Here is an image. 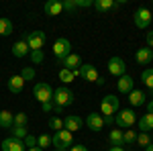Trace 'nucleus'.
Segmentation results:
<instances>
[{
  "label": "nucleus",
  "mask_w": 153,
  "mask_h": 151,
  "mask_svg": "<svg viewBox=\"0 0 153 151\" xmlns=\"http://www.w3.org/2000/svg\"><path fill=\"white\" fill-rule=\"evenodd\" d=\"M53 104L61 106V108L74 104V92H71L68 86H59V88H55V90H53Z\"/></svg>",
  "instance_id": "1"
},
{
  "label": "nucleus",
  "mask_w": 153,
  "mask_h": 151,
  "mask_svg": "<svg viewBox=\"0 0 153 151\" xmlns=\"http://www.w3.org/2000/svg\"><path fill=\"white\" fill-rule=\"evenodd\" d=\"M135 123H137V115L131 108L129 110H118L117 115H114V125H117V129H133Z\"/></svg>",
  "instance_id": "2"
},
{
  "label": "nucleus",
  "mask_w": 153,
  "mask_h": 151,
  "mask_svg": "<svg viewBox=\"0 0 153 151\" xmlns=\"http://www.w3.org/2000/svg\"><path fill=\"white\" fill-rule=\"evenodd\" d=\"M70 53H71L70 39H65V37H57L55 43H53V55H55V59H57L59 63H63V59L68 57Z\"/></svg>",
  "instance_id": "3"
},
{
  "label": "nucleus",
  "mask_w": 153,
  "mask_h": 151,
  "mask_svg": "<svg viewBox=\"0 0 153 151\" xmlns=\"http://www.w3.org/2000/svg\"><path fill=\"white\" fill-rule=\"evenodd\" d=\"M71 143H74V133L65 131V129L53 133V137H51V145H55V149H70Z\"/></svg>",
  "instance_id": "4"
},
{
  "label": "nucleus",
  "mask_w": 153,
  "mask_h": 151,
  "mask_svg": "<svg viewBox=\"0 0 153 151\" xmlns=\"http://www.w3.org/2000/svg\"><path fill=\"white\" fill-rule=\"evenodd\" d=\"M118 102L117 96H112V94H106L104 98H102V102H100V115L102 116H114L118 112Z\"/></svg>",
  "instance_id": "5"
},
{
  "label": "nucleus",
  "mask_w": 153,
  "mask_h": 151,
  "mask_svg": "<svg viewBox=\"0 0 153 151\" xmlns=\"http://www.w3.org/2000/svg\"><path fill=\"white\" fill-rule=\"evenodd\" d=\"M33 94H35V98L43 104V102H51L53 100V88L45 84V82H37L35 88H33Z\"/></svg>",
  "instance_id": "6"
},
{
  "label": "nucleus",
  "mask_w": 153,
  "mask_h": 151,
  "mask_svg": "<svg viewBox=\"0 0 153 151\" xmlns=\"http://www.w3.org/2000/svg\"><path fill=\"white\" fill-rule=\"evenodd\" d=\"M25 41H27V45H29V49H31V51H37V49H41V47L45 45L47 35H45L43 31H33V33H27Z\"/></svg>",
  "instance_id": "7"
},
{
  "label": "nucleus",
  "mask_w": 153,
  "mask_h": 151,
  "mask_svg": "<svg viewBox=\"0 0 153 151\" xmlns=\"http://www.w3.org/2000/svg\"><path fill=\"white\" fill-rule=\"evenodd\" d=\"M74 74H76V76H82L86 82H94V84L100 80V76H98V71H96V68L92 63H82L80 70H76Z\"/></svg>",
  "instance_id": "8"
},
{
  "label": "nucleus",
  "mask_w": 153,
  "mask_h": 151,
  "mask_svg": "<svg viewBox=\"0 0 153 151\" xmlns=\"http://www.w3.org/2000/svg\"><path fill=\"white\" fill-rule=\"evenodd\" d=\"M151 10L149 8H137L135 10V27H139V29H147L149 25H151Z\"/></svg>",
  "instance_id": "9"
},
{
  "label": "nucleus",
  "mask_w": 153,
  "mask_h": 151,
  "mask_svg": "<svg viewBox=\"0 0 153 151\" xmlns=\"http://www.w3.org/2000/svg\"><path fill=\"white\" fill-rule=\"evenodd\" d=\"M108 71L112 74V76H117V78H120V76H125L127 74V65H125V61L120 57H110L108 59Z\"/></svg>",
  "instance_id": "10"
},
{
  "label": "nucleus",
  "mask_w": 153,
  "mask_h": 151,
  "mask_svg": "<svg viewBox=\"0 0 153 151\" xmlns=\"http://www.w3.org/2000/svg\"><path fill=\"white\" fill-rule=\"evenodd\" d=\"M0 149L2 151H25V143L21 139H14V137H8L0 143Z\"/></svg>",
  "instance_id": "11"
},
{
  "label": "nucleus",
  "mask_w": 153,
  "mask_h": 151,
  "mask_svg": "<svg viewBox=\"0 0 153 151\" xmlns=\"http://www.w3.org/2000/svg\"><path fill=\"white\" fill-rule=\"evenodd\" d=\"M86 127L92 129V131H100V129L104 127V118H102V115H98V112H90V115L86 116Z\"/></svg>",
  "instance_id": "12"
},
{
  "label": "nucleus",
  "mask_w": 153,
  "mask_h": 151,
  "mask_svg": "<svg viewBox=\"0 0 153 151\" xmlns=\"http://www.w3.org/2000/svg\"><path fill=\"white\" fill-rule=\"evenodd\" d=\"M133 86H135V80H133V76H129V74L120 76L118 82H117V88H118V92H120V94H129L131 90H135Z\"/></svg>",
  "instance_id": "13"
},
{
  "label": "nucleus",
  "mask_w": 153,
  "mask_h": 151,
  "mask_svg": "<svg viewBox=\"0 0 153 151\" xmlns=\"http://www.w3.org/2000/svg\"><path fill=\"white\" fill-rule=\"evenodd\" d=\"M135 59H137V63H141V65H149V63L153 61V49H149V47H141V49H137Z\"/></svg>",
  "instance_id": "14"
},
{
  "label": "nucleus",
  "mask_w": 153,
  "mask_h": 151,
  "mask_svg": "<svg viewBox=\"0 0 153 151\" xmlns=\"http://www.w3.org/2000/svg\"><path fill=\"white\" fill-rule=\"evenodd\" d=\"M82 125H84V121L78 115H70V116H65V121H63V129H65V131H70V133L80 131Z\"/></svg>",
  "instance_id": "15"
},
{
  "label": "nucleus",
  "mask_w": 153,
  "mask_h": 151,
  "mask_svg": "<svg viewBox=\"0 0 153 151\" xmlns=\"http://www.w3.org/2000/svg\"><path fill=\"white\" fill-rule=\"evenodd\" d=\"M127 96H129L127 100H129L131 106H143L145 102H147V94L143 92V90H131Z\"/></svg>",
  "instance_id": "16"
},
{
  "label": "nucleus",
  "mask_w": 153,
  "mask_h": 151,
  "mask_svg": "<svg viewBox=\"0 0 153 151\" xmlns=\"http://www.w3.org/2000/svg\"><path fill=\"white\" fill-rule=\"evenodd\" d=\"M65 70H70V71H76V70H80V65H82V57L78 55V53H70L68 57L63 59V63H61Z\"/></svg>",
  "instance_id": "17"
},
{
  "label": "nucleus",
  "mask_w": 153,
  "mask_h": 151,
  "mask_svg": "<svg viewBox=\"0 0 153 151\" xmlns=\"http://www.w3.org/2000/svg\"><path fill=\"white\" fill-rule=\"evenodd\" d=\"M6 88H8L12 94L23 92V88H25V80L21 78V74H19V76H12V78H8V82H6Z\"/></svg>",
  "instance_id": "18"
},
{
  "label": "nucleus",
  "mask_w": 153,
  "mask_h": 151,
  "mask_svg": "<svg viewBox=\"0 0 153 151\" xmlns=\"http://www.w3.org/2000/svg\"><path fill=\"white\" fill-rule=\"evenodd\" d=\"M61 12H63V2L61 0H49L45 4V14H49V16H57Z\"/></svg>",
  "instance_id": "19"
},
{
  "label": "nucleus",
  "mask_w": 153,
  "mask_h": 151,
  "mask_svg": "<svg viewBox=\"0 0 153 151\" xmlns=\"http://www.w3.org/2000/svg\"><path fill=\"white\" fill-rule=\"evenodd\" d=\"M29 53H31V49H29V45H27L25 39L16 41V43L12 45V55H14V57H25V55H29Z\"/></svg>",
  "instance_id": "20"
},
{
  "label": "nucleus",
  "mask_w": 153,
  "mask_h": 151,
  "mask_svg": "<svg viewBox=\"0 0 153 151\" xmlns=\"http://www.w3.org/2000/svg\"><path fill=\"white\" fill-rule=\"evenodd\" d=\"M137 125H139V133H147V131H153V115H143L139 121H137Z\"/></svg>",
  "instance_id": "21"
},
{
  "label": "nucleus",
  "mask_w": 153,
  "mask_h": 151,
  "mask_svg": "<svg viewBox=\"0 0 153 151\" xmlns=\"http://www.w3.org/2000/svg\"><path fill=\"white\" fill-rule=\"evenodd\" d=\"M94 6L96 10H100V12H104V10H110V8H117L118 4L114 2V0H94Z\"/></svg>",
  "instance_id": "22"
},
{
  "label": "nucleus",
  "mask_w": 153,
  "mask_h": 151,
  "mask_svg": "<svg viewBox=\"0 0 153 151\" xmlns=\"http://www.w3.org/2000/svg\"><path fill=\"white\" fill-rule=\"evenodd\" d=\"M12 121H14V115L10 110H0V127L2 129H10Z\"/></svg>",
  "instance_id": "23"
},
{
  "label": "nucleus",
  "mask_w": 153,
  "mask_h": 151,
  "mask_svg": "<svg viewBox=\"0 0 153 151\" xmlns=\"http://www.w3.org/2000/svg\"><path fill=\"white\" fill-rule=\"evenodd\" d=\"M108 139L112 143V147H123V145H125V143H123V131H120V129H112L110 135H108Z\"/></svg>",
  "instance_id": "24"
},
{
  "label": "nucleus",
  "mask_w": 153,
  "mask_h": 151,
  "mask_svg": "<svg viewBox=\"0 0 153 151\" xmlns=\"http://www.w3.org/2000/svg\"><path fill=\"white\" fill-rule=\"evenodd\" d=\"M12 31H14L12 21H10V19H2V16H0V35H2V37H8Z\"/></svg>",
  "instance_id": "25"
},
{
  "label": "nucleus",
  "mask_w": 153,
  "mask_h": 151,
  "mask_svg": "<svg viewBox=\"0 0 153 151\" xmlns=\"http://www.w3.org/2000/svg\"><path fill=\"white\" fill-rule=\"evenodd\" d=\"M141 82L147 86V90H153V68H147V70H143L141 74Z\"/></svg>",
  "instance_id": "26"
},
{
  "label": "nucleus",
  "mask_w": 153,
  "mask_h": 151,
  "mask_svg": "<svg viewBox=\"0 0 153 151\" xmlns=\"http://www.w3.org/2000/svg\"><path fill=\"white\" fill-rule=\"evenodd\" d=\"M74 78H76V74H74V71L65 70V68H61V70H59V80L63 82L65 86H68V84H71V82H74Z\"/></svg>",
  "instance_id": "27"
},
{
  "label": "nucleus",
  "mask_w": 153,
  "mask_h": 151,
  "mask_svg": "<svg viewBox=\"0 0 153 151\" xmlns=\"http://www.w3.org/2000/svg\"><path fill=\"white\" fill-rule=\"evenodd\" d=\"M27 135H29L27 127H10V137H14V139H21V141H23Z\"/></svg>",
  "instance_id": "28"
},
{
  "label": "nucleus",
  "mask_w": 153,
  "mask_h": 151,
  "mask_svg": "<svg viewBox=\"0 0 153 151\" xmlns=\"http://www.w3.org/2000/svg\"><path fill=\"white\" fill-rule=\"evenodd\" d=\"M137 131H133V129H127V131H123V143L125 145H129V143H135L137 141Z\"/></svg>",
  "instance_id": "29"
},
{
  "label": "nucleus",
  "mask_w": 153,
  "mask_h": 151,
  "mask_svg": "<svg viewBox=\"0 0 153 151\" xmlns=\"http://www.w3.org/2000/svg\"><path fill=\"white\" fill-rule=\"evenodd\" d=\"M137 143H139V147H143V149L149 147V145L153 143L151 135H149V133H139V135H137Z\"/></svg>",
  "instance_id": "30"
},
{
  "label": "nucleus",
  "mask_w": 153,
  "mask_h": 151,
  "mask_svg": "<svg viewBox=\"0 0 153 151\" xmlns=\"http://www.w3.org/2000/svg\"><path fill=\"white\" fill-rule=\"evenodd\" d=\"M27 121H29V116L25 112H16L14 121H12V127H27Z\"/></svg>",
  "instance_id": "31"
},
{
  "label": "nucleus",
  "mask_w": 153,
  "mask_h": 151,
  "mask_svg": "<svg viewBox=\"0 0 153 151\" xmlns=\"http://www.w3.org/2000/svg\"><path fill=\"white\" fill-rule=\"evenodd\" d=\"M21 78H23L25 82H33V80H35V68H31V65L23 68V71H21Z\"/></svg>",
  "instance_id": "32"
},
{
  "label": "nucleus",
  "mask_w": 153,
  "mask_h": 151,
  "mask_svg": "<svg viewBox=\"0 0 153 151\" xmlns=\"http://www.w3.org/2000/svg\"><path fill=\"white\" fill-rule=\"evenodd\" d=\"M49 129L55 131V133L61 131V129H63V121H61L59 116H51V118H49Z\"/></svg>",
  "instance_id": "33"
},
{
  "label": "nucleus",
  "mask_w": 153,
  "mask_h": 151,
  "mask_svg": "<svg viewBox=\"0 0 153 151\" xmlns=\"http://www.w3.org/2000/svg\"><path fill=\"white\" fill-rule=\"evenodd\" d=\"M49 145H51V137L49 135H39L37 137V147H41L45 151V147H49Z\"/></svg>",
  "instance_id": "34"
},
{
  "label": "nucleus",
  "mask_w": 153,
  "mask_h": 151,
  "mask_svg": "<svg viewBox=\"0 0 153 151\" xmlns=\"http://www.w3.org/2000/svg\"><path fill=\"white\" fill-rule=\"evenodd\" d=\"M31 59H33V63H35V65H39V63H43V59H45V55H43V49H37V51H31Z\"/></svg>",
  "instance_id": "35"
},
{
  "label": "nucleus",
  "mask_w": 153,
  "mask_h": 151,
  "mask_svg": "<svg viewBox=\"0 0 153 151\" xmlns=\"http://www.w3.org/2000/svg\"><path fill=\"white\" fill-rule=\"evenodd\" d=\"M23 143H25V147H27V149H33V147H37V137L29 133V135L23 139Z\"/></svg>",
  "instance_id": "36"
},
{
  "label": "nucleus",
  "mask_w": 153,
  "mask_h": 151,
  "mask_svg": "<svg viewBox=\"0 0 153 151\" xmlns=\"http://www.w3.org/2000/svg\"><path fill=\"white\" fill-rule=\"evenodd\" d=\"M92 4H94V0H76V6L78 8H88Z\"/></svg>",
  "instance_id": "37"
},
{
  "label": "nucleus",
  "mask_w": 153,
  "mask_h": 151,
  "mask_svg": "<svg viewBox=\"0 0 153 151\" xmlns=\"http://www.w3.org/2000/svg\"><path fill=\"white\" fill-rule=\"evenodd\" d=\"M78 6H76V0H65L63 2V10H76Z\"/></svg>",
  "instance_id": "38"
},
{
  "label": "nucleus",
  "mask_w": 153,
  "mask_h": 151,
  "mask_svg": "<svg viewBox=\"0 0 153 151\" xmlns=\"http://www.w3.org/2000/svg\"><path fill=\"white\" fill-rule=\"evenodd\" d=\"M41 110H43V112H51V110H53V100H51V102H43V104H41Z\"/></svg>",
  "instance_id": "39"
},
{
  "label": "nucleus",
  "mask_w": 153,
  "mask_h": 151,
  "mask_svg": "<svg viewBox=\"0 0 153 151\" xmlns=\"http://www.w3.org/2000/svg\"><path fill=\"white\" fill-rule=\"evenodd\" d=\"M68 151H88V147L80 143V145H71V147H70V149H68Z\"/></svg>",
  "instance_id": "40"
},
{
  "label": "nucleus",
  "mask_w": 153,
  "mask_h": 151,
  "mask_svg": "<svg viewBox=\"0 0 153 151\" xmlns=\"http://www.w3.org/2000/svg\"><path fill=\"white\" fill-rule=\"evenodd\" d=\"M147 45H149V49H153V31L147 33Z\"/></svg>",
  "instance_id": "41"
},
{
  "label": "nucleus",
  "mask_w": 153,
  "mask_h": 151,
  "mask_svg": "<svg viewBox=\"0 0 153 151\" xmlns=\"http://www.w3.org/2000/svg\"><path fill=\"white\" fill-rule=\"evenodd\" d=\"M104 118V125H114V116H102Z\"/></svg>",
  "instance_id": "42"
},
{
  "label": "nucleus",
  "mask_w": 153,
  "mask_h": 151,
  "mask_svg": "<svg viewBox=\"0 0 153 151\" xmlns=\"http://www.w3.org/2000/svg\"><path fill=\"white\" fill-rule=\"evenodd\" d=\"M147 112H149V115H153V100H149V102H147Z\"/></svg>",
  "instance_id": "43"
},
{
  "label": "nucleus",
  "mask_w": 153,
  "mask_h": 151,
  "mask_svg": "<svg viewBox=\"0 0 153 151\" xmlns=\"http://www.w3.org/2000/svg\"><path fill=\"white\" fill-rule=\"evenodd\" d=\"M53 110H55L57 115H61V112H63V108H61V106H57V104H53Z\"/></svg>",
  "instance_id": "44"
},
{
  "label": "nucleus",
  "mask_w": 153,
  "mask_h": 151,
  "mask_svg": "<svg viewBox=\"0 0 153 151\" xmlns=\"http://www.w3.org/2000/svg\"><path fill=\"white\" fill-rule=\"evenodd\" d=\"M108 151H125V147H110Z\"/></svg>",
  "instance_id": "45"
},
{
  "label": "nucleus",
  "mask_w": 153,
  "mask_h": 151,
  "mask_svg": "<svg viewBox=\"0 0 153 151\" xmlns=\"http://www.w3.org/2000/svg\"><path fill=\"white\" fill-rule=\"evenodd\" d=\"M143 151H153V143H151V145H149V147H145V149H143Z\"/></svg>",
  "instance_id": "46"
},
{
  "label": "nucleus",
  "mask_w": 153,
  "mask_h": 151,
  "mask_svg": "<svg viewBox=\"0 0 153 151\" xmlns=\"http://www.w3.org/2000/svg\"><path fill=\"white\" fill-rule=\"evenodd\" d=\"M27 151H43L41 147H33V149H27Z\"/></svg>",
  "instance_id": "47"
},
{
  "label": "nucleus",
  "mask_w": 153,
  "mask_h": 151,
  "mask_svg": "<svg viewBox=\"0 0 153 151\" xmlns=\"http://www.w3.org/2000/svg\"><path fill=\"white\" fill-rule=\"evenodd\" d=\"M151 141H153V135H151Z\"/></svg>",
  "instance_id": "48"
}]
</instances>
